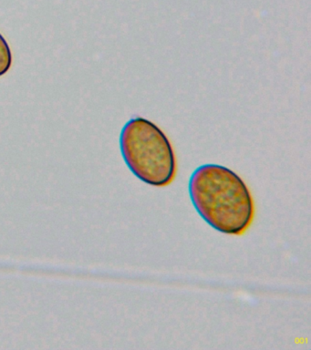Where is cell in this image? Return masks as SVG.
Returning <instances> with one entry per match:
<instances>
[{
    "label": "cell",
    "instance_id": "obj_1",
    "mask_svg": "<svg viewBox=\"0 0 311 350\" xmlns=\"http://www.w3.org/2000/svg\"><path fill=\"white\" fill-rule=\"evenodd\" d=\"M189 196L199 215L218 232L241 235L254 218L252 196L244 180L230 169L204 164L189 180Z\"/></svg>",
    "mask_w": 311,
    "mask_h": 350
},
{
    "label": "cell",
    "instance_id": "obj_2",
    "mask_svg": "<svg viewBox=\"0 0 311 350\" xmlns=\"http://www.w3.org/2000/svg\"><path fill=\"white\" fill-rule=\"evenodd\" d=\"M122 158L130 171L147 185L163 187L176 174V159L167 136L144 118L131 119L120 135Z\"/></svg>",
    "mask_w": 311,
    "mask_h": 350
},
{
    "label": "cell",
    "instance_id": "obj_3",
    "mask_svg": "<svg viewBox=\"0 0 311 350\" xmlns=\"http://www.w3.org/2000/svg\"><path fill=\"white\" fill-rule=\"evenodd\" d=\"M12 64V54L9 44L0 34V77L10 70Z\"/></svg>",
    "mask_w": 311,
    "mask_h": 350
}]
</instances>
